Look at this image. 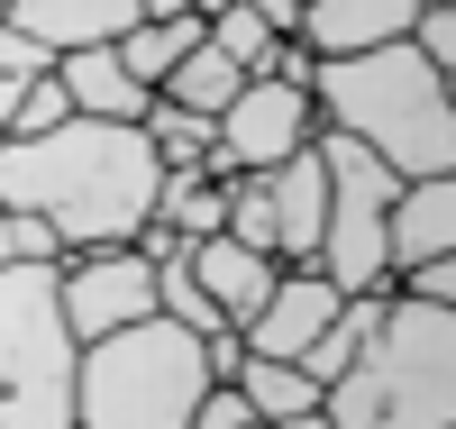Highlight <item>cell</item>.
Returning a JSON list of instances; mask_svg holds the SVG:
<instances>
[{
  "label": "cell",
  "instance_id": "6da1fadb",
  "mask_svg": "<svg viewBox=\"0 0 456 429\" xmlns=\"http://www.w3.org/2000/svg\"><path fill=\"white\" fill-rule=\"evenodd\" d=\"M156 183L165 165L146 128H119V120H64L46 137H0V210L46 219L64 256L128 247L156 219Z\"/></svg>",
  "mask_w": 456,
  "mask_h": 429
},
{
  "label": "cell",
  "instance_id": "7a4b0ae2",
  "mask_svg": "<svg viewBox=\"0 0 456 429\" xmlns=\"http://www.w3.org/2000/svg\"><path fill=\"white\" fill-rule=\"evenodd\" d=\"M311 120L329 137H356L393 183L456 174V101H447V73H429L420 55H411V37H402V46H374V55L311 64Z\"/></svg>",
  "mask_w": 456,
  "mask_h": 429
},
{
  "label": "cell",
  "instance_id": "3957f363",
  "mask_svg": "<svg viewBox=\"0 0 456 429\" xmlns=\"http://www.w3.org/2000/svg\"><path fill=\"white\" fill-rule=\"evenodd\" d=\"M329 429H456V310L384 301L356 366L320 393Z\"/></svg>",
  "mask_w": 456,
  "mask_h": 429
},
{
  "label": "cell",
  "instance_id": "277c9868",
  "mask_svg": "<svg viewBox=\"0 0 456 429\" xmlns=\"http://www.w3.org/2000/svg\"><path fill=\"white\" fill-rule=\"evenodd\" d=\"M201 393H210L201 338L174 320L110 329L73 357V429H183Z\"/></svg>",
  "mask_w": 456,
  "mask_h": 429
},
{
  "label": "cell",
  "instance_id": "5b68a950",
  "mask_svg": "<svg viewBox=\"0 0 456 429\" xmlns=\"http://www.w3.org/2000/svg\"><path fill=\"white\" fill-rule=\"evenodd\" d=\"M73 357L55 265H0V429H73Z\"/></svg>",
  "mask_w": 456,
  "mask_h": 429
},
{
  "label": "cell",
  "instance_id": "8992f818",
  "mask_svg": "<svg viewBox=\"0 0 456 429\" xmlns=\"http://www.w3.org/2000/svg\"><path fill=\"white\" fill-rule=\"evenodd\" d=\"M320 146V174H329V219H320V275L338 293H393V265H384V219H393V174L374 165L356 137H311Z\"/></svg>",
  "mask_w": 456,
  "mask_h": 429
},
{
  "label": "cell",
  "instance_id": "52a82bcc",
  "mask_svg": "<svg viewBox=\"0 0 456 429\" xmlns=\"http://www.w3.org/2000/svg\"><path fill=\"white\" fill-rule=\"evenodd\" d=\"M320 137L311 120V92H283V83H256L247 73V92L210 120V155H201V174L210 183H238V174H274L283 155H301Z\"/></svg>",
  "mask_w": 456,
  "mask_h": 429
},
{
  "label": "cell",
  "instance_id": "ba28073f",
  "mask_svg": "<svg viewBox=\"0 0 456 429\" xmlns=\"http://www.w3.org/2000/svg\"><path fill=\"white\" fill-rule=\"evenodd\" d=\"M55 310H64L73 347H92V338H110V329H137V320H156V265H146L137 247L64 256V265H55Z\"/></svg>",
  "mask_w": 456,
  "mask_h": 429
},
{
  "label": "cell",
  "instance_id": "9c48e42d",
  "mask_svg": "<svg viewBox=\"0 0 456 429\" xmlns=\"http://www.w3.org/2000/svg\"><path fill=\"white\" fill-rule=\"evenodd\" d=\"M338 301H347V293H338L320 265H283L274 293H265V310L238 329V338H247V357H283V366H292L301 347H311V338L338 320Z\"/></svg>",
  "mask_w": 456,
  "mask_h": 429
},
{
  "label": "cell",
  "instance_id": "30bf717a",
  "mask_svg": "<svg viewBox=\"0 0 456 429\" xmlns=\"http://www.w3.org/2000/svg\"><path fill=\"white\" fill-rule=\"evenodd\" d=\"M265 183V228H274V265H311L320 256V219H329V174H320V146L283 155Z\"/></svg>",
  "mask_w": 456,
  "mask_h": 429
},
{
  "label": "cell",
  "instance_id": "8fae6325",
  "mask_svg": "<svg viewBox=\"0 0 456 429\" xmlns=\"http://www.w3.org/2000/svg\"><path fill=\"white\" fill-rule=\"evenodd\" d=\"M411 19H420V0H301V46H311V64L329 55H374V46H402Z\"/></svg>",
  "mask_w": 456,
  "mask_h": 429
},
{
  "label": "cell",
  "instance_id": "7c38bea8",
  "mask_svg": "<svg viewBox=\"0 0 456 429\" xmlns=\"http://www.w3.org/2000/svg\"><path fill=\"white\" fill-rule=\"evenodd\" d=\"M0 28H19L46 55H83V46H119L137 28V0H10Z\"/></svg>",
  "mask_w": 456,
  "mask_h": 429
},
{
  "label": "cell",
  "instance_id": "4fadbf2b",
  "mask_svg": "<svg viewBox=\"0 0 456 429\" xmlns=\"http://www.w3.org/2000/svg\"><path fill=\"white\" fill-rule=\"evenodd\" d=\"M183 265H192V284L210 293V310H219L228 329H247L256 310H265V293H274V275H283L274 256H256V247H238V238H192Z\"/></svg>",
  "mask_w": 456,
  "mask_h": 429
},
{
  "label": "cell",
  "instance_id": "5bb4252c",
  "mask_svg": "<svg viewBox=\"0 0 456 429\" xmlns=\"http://www.w3.org/2000/svg\"><path fill=\"white\" fill-rule=\"evenodd\" d=\"M420 256H456V174H429V183H402L393 192L384 265L402 275V265H420Z\"/></svg>",
  "mask_w": 456,
  "mask_h": 429
},
{
  "label": "cell",
  "instance_id": "9a60e30c",
  "mask_svg": "<svg viewBox=\"0 0 456 429\" xmlns=\"http://www.w3.org/2000/svg\"><path fill=\"white\" fill-rule=\"evenodd\" d=\"M55 83H64V101H73V120H119V128H137L146 120V83H128V64L110 55V46H83V55H55Z\"/></svg>",
  "mask_w": 456,
  "mask_h": 429
},
{
  "label": "cell",
  "instance_id": "2e32d148",
  "mask_svg": "<svg viewBox=\"0 0 456 429\" xmlns=\"http://www.w3.org/2000/svg\"><path fill=\"white\" fill-rule=\"evenodd\" d=\"M384 301H393V293H347V301H338V320H329V329H320L311 347H301L292 366H301V375H311L320 393H329V384H338V375L356 366V347L374 338V320H384Z\"/></svg>",
  "mask_w": 456,
  "mask_h": 429
},
{
  "label": "cell",
  "instance_id": "e0dca14e",
  "mask_svg": "<svg viewBox=\"0 0 456 429\" xmlns=\"http://www.w3.org/2000/svg\"><path fill=\"white\" fill-rule=\"evenodd\" d=\"M238 92H247V64H228V55L210 46V37H201V46L183 55V64L165 73V83H156V101H174V110H192V120H219V110L238 101Z\"/></svg>",
  "mask_w": 456,
  "mask_h": 429
},
{
  "label": "cell",
  "instance_id": "ac0fdd59",
  "mask_svg": "<svg viewBox=\"0 0 456 429\" xmlns=\"http://www.w3.org/2000/svg\"><path fill=\"white\" fill-rule=\"evenodd\" d=\"M228 384H238V402H247L265 429H274V420H301V411H320V384L301 375V366H283V357H247Z\"/></svg>",
  "mask_w": 456,
  "mask_h": 429
},
{
  "label": "cell",
  "instance_id": "d6986e66",
  "mask_svg": "<svg viewBox=\"0 0 456 429\" xmlns=\"http://www.w3.org/2000/svg\"><path fill=\"white\" fill-rule=\"evenodd\" d=\"M156 228H174L183 247H192V238H219V228H228V183H210V174H165V183H156Z\"/></svg>",
  "mask_w": 456,
  "mask_h": 429
},
{
  "label": "cell",
  "instance_id": "ffe728a7",
  "mask_svg": "<svg viewBox=\"0 0 456 429\" xmlns=\"http://www.w3.org/2000/svg\"><path fill=\"white\" fill-rule=\"evenodd\" d=\"M192 46H201V19H137L110 55L128 64V83H146V92H156V83H165V73L192 55Z\"/></svg>",
  "mask_w": 456,
  "mask_h": 429
},
{
  "label": "cell",
  "instance_id": "44dd1931",
  "mask_svg": "<svg viewBox=\"0 0 456 429\" xmlns=\"http://www.w3.org/2000/svg\"><path fill=\"white\" fill-rule=\"evenodd\" d=\"M146 146H156V165L165 174H201V155H210V120H192V110H174V101H146Z\"/></svg>",
  "mask_w": 456,
  "mask_h": 429
},
{
  "label": "cell",
  "instance_id": "7402d4cb",
  "mask_svg": "<svg viewBox=\"0 0 456 429\" xmlns=\"http://www.w3.org/2000/svg\"><path fill=\"white\" fill-rule=\"evenodd\" d=\"M201 37H210V46H219L228 64H247V73H256V55H265V46H274V28H265V19L247 10V0H228V10H210V19H201Z\"/></svg>",
  "mask_w": 456,
  "mask_h": 429
},
{
  "label": "cell",
  "instance_id": "603a6c76",
  "mask_svg": "<svg viewBox=\"0 0 456 429\" xmlns=\"http://www.w3.org/2000/svg\"><path fill=\"white\" fill-rule=\"evenodd\" d=\"M64 120H73L64 83H55V73H37V83L19 92V110H10V137H46V128H64Z\"/></svg>",
  "mask_w": 456,
  "mask_h": 429
},
{
  "label": "cell",
  "instance_id": "cb8c5ba5",
  "mask_svg": "<svg viewBox=\"0 0 456 429\" xmlns=\"http://www.w3.org/2000/svg\"><path fill=\"white\" fill-rule=\"evenodd\" d=\"M393 293H402V301H429V310H456V256H420V265H402Z\"/></svg>",
  "mask_w": 456,
  "mask_h": 429
},
{
  "label": "cell",
  "instance_id": "d4e9b609",
  "mask_svg": "<svg viewBox=\"0 0 456 429\" xmlns=\"http://www.w3.org/2000/svg\"><path fill=\"white\" fill-rule=\"evenodd\" d=\"M411 55L429 73H456V10H420L411 19Z\"/></svg>",
  "mask_w": 456,
  "mask_h": 429
},
{
  "label": "cell",
  "instance_id": "484cf974",
  "mask_svg": "<svg viewBox=\"0 0 456 429\" xmlns=\"http://www.w3.org/2000/svg\"><path fill=\"white\" fill-rule=\"evenodd\" d=\"M256 83H283V92H311V46H301V37H274V46L256 55Z\"/></svg>",
  "mask_w": 456,
  "mask_h": 429
},
{
  "label": "cell",
  "instance_id": "4316f807",
  "mask_svg": "<svg viewBox=\"0 0 456 429\" xmlns=\"http://www.w3.org/2000/svg\"><path fill=\"white\" fill-rule=\"evenodd\" d=\"M247 420H256V411L238 402V384H210V393L192 402V420H183V429H247Z\"/></svg>",
  "mask_w": 456,
  "mask_h": 429
},
{
  "label": "cell",
  "instance_id": "83f0119b",
  "mask_svg": "<svg viewBox=\"0 0 456 429\" xmlns=\"http://www.w3.org/2000/svg\"><path fill=\"white\" fill-rule=\"evenodd\" d=\"M137 19H201V0H137Z\"/></svg>",
  "mask_w": 456,
  "mask_h": 429
},
{
  "label": "cell",
  "instance_id": "f1b7e54d",
  "mask_svg": "<svg viewBox=\"0 0 456 429\" xmlns=\"http://www.w3.org/2000/svg\"><path fill=\"white\" fill-rule=\"evenodd\" d=\"M274 429H329V420H320V411H301V420H274Z\"/></svg>",
  "mask_w": 456,
  "mask_h": 429
},
{
  "label": "cell",
  "instance_id": "f546056e",
  "mask_svg": "<svg viewBox=\"0 0 456 429\" xmlns=\"http://www.w3.org/2000/svg\"><path fill=\"white\" fill-rule=\"evenodd\" d=\"M0 265H10V210H0Z\"/></svg>",
  "mask_w": 456,
  "mask_h": 429
},
{
  "label": "cell",
  "instance_id": "4dcf8cb0",
  "mask_svg": "<svg viewBox=\"0 0 456 429\" xmlns=\"http://www.w3.org/2000/svg\"><path fill=\"white\" fill-rule=\"evenodd\" d=\"M420 10H456V0H420Z\"/></svg>",
  "mask_w": 456,
  "mask_h": 429
},
{
  "label": "cell",
  "instance_id": "1f68e13d",
  "mask_svg": "<svg viewBox=\"0 0 456 429\" xmlns=\"http://www.w3.org/2000/svg\"><path fill=\"white\" fill-rule=\"evenodd\" d=\"M210 10H228V0H201V19H210Z\"/></svg>",
  "mask_w": 456,
  "mask_h": 429
},
{
  "label": "cell",
  "instance_id": "d6a6232c",
  "mask_svg": "<svg viewBox=\"0 0 456 429\" xmlns=\"http://www.w3.org/2000/svg\"><path fill=\"white\" fill-rule=\"evenodd\" d=\"M247 429H265V420H247Z\"/></svg>",
  "mask_w": 456,
  "mask_h": 429
},
{
  "label": "cell",
  "instance_id": "836d02e7",
  "mask_svg": "<svg viewBox=\"0 0 456 429\" xmlns=\"http://www.w3.org/2000/svg\"><path fill=\"white\" fill-rule=\"evenodd\" d=\"M0 10H10V0H0Z\"/></svg>",
  "mask_w": 456,
  "mask_h": 429
}]
</instances>
